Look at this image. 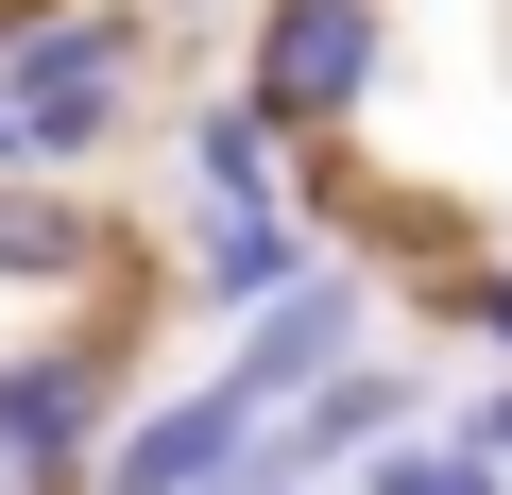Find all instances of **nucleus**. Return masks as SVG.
I'll return each mask as SVG.
<instances>
[{
  "instance_id": "nucleus-1",
  "label": "nucleus",
  "mask_w": 512,
  "mask_h": 495,
  "mask_svg": "<svg viewBox=\"0 0 512 495\" xmlns=\"http://www.w3.org/2000/svg\"><path fill=\"white\" fill-rule=\"evenodd\" d=\"M137 35L154 0H86V18H18L0 35V120H18V171H69L137 120Z\"/></svg>"
},
{
  "instance_id": "nucleus-2",
  "label": "nucleus",
  "mask_w": 512,
  "mask_h": 495,
  "mask_svg": "<svg viewBox=\"0 0 512 495\" xmlns=\"http://www.w3.org/2000/svg\"><path fill=\"white\" fill-rule=\"evenodd\" d=\"M393 69V18L376 0H256V52H239V103L274 137H342Z\"/></svg>"
},
{
  "instance_id": "nucleus-13",
  "label": "nucleus",
  "mask_w": 512,
  "mask_h": 495,
  "mask_svg": "<svg viewBox=\"0 0 512 495\" xmlns=\"http://www.w3.org/2000/svg\"><path fill=\"white\" fill-rule=\"evenodd\" d=\"M154 18H205V0H154Z\"/></svg>"
},
{
  "instance_id": "nucleus-12",
  "label": "nucleus",
  "mask_w": 512,
  "mask_h": 495,
  "mask_svg": "<svg viewBox=\"0 0 512 495\" xmlns=\"http://www.w3.org/2000/svg\"><path fill=\"white\" fill-rule=\"evenodd\" d=\"M0 495H69V478H0Z\"/></svg>"
},
{
  "instance_id": "nucleus-11",
  "label": "nucleus",
  "mask_w": 512,
  "mask_h": 495,
  "mask_svg": "<svg viewBox=\"0 0 512 495\" xmlns=\"http://www.w3.org/2000/svg\"><path fill=\"white\" fill-rule=\"evenodd\" d=\"M461 444H478V461H495V478H512V376H495V393H478V410H461Z\"/></svg>"
},
{
  "instance_id": "nucleus-8",
  "label": "nucleus",
  "mask_w": 512,
  "mask_h": 495,
  "mask_svg": "<svg viewBox=\"0 0 512 495\" xmlns=\"http://www.w3.org/2000/svg\"><path fill=\"white\" fill-rule=\"evenodd\" d=\"M359 495H512V478H495L461 427H393V444L359 461Z\"/></svg>"
},
{
  "instance_id": "nucleus-3",
  "label": "nucleus",
  "mask_w": 512,
  "mask_h": 495,
  "mask_svg": "<svg viewBox=\"0 0 512 495\" xmlns=\"http://www.w3.org/2000/svg\"><path fill=\"white\" fill-rule=\"evenodd\" d=\"M239 444H256V393L188 376V393H154L86 444V495H239Z\"/></svg>"
},
{
  "instance_id": "nucleus-6",
  "label": "nucleus",
  "mask_w": 512,
  "mask_h": 495,
  "mask_svg": "<svg viewBox=\"0 0 512 495\" xmlns=\"http://www.w3.org/2000/svg\"><path fill=\"white\" fill-rule=\"evenodd\" d=\"M291 257H325V222H308V188H239V205H188V274L222 291V308H256Z\"/></svg>"
},
{
  "instance_id": "nucleus-7",
  "label": "nucleus",
  "mask_w": 512,
  "mask_h": 495,
  "mask_svg": "<svg viewBox=\"0 0 512 495\" xmlns=\"http://www.w3.org/2000/svg\"><path fill=\"white\" fill-rule=\"evenodd\" d=\"M103 257V222H69L52 188H18V171H0V274H18V291H69Z\"/></svg>"
},
{
  "instance_id": "nucleus-4",
  "label": "nucleus",
  "mask_w": 512,
  "mask_h": 495,
  "mask_svg": "<svg viewBox=\"0 0 512 495\" xmlns=\"http://www.w3.org/2000/svg\"><path fill=\"white\" fill-rule=\"evenodd\" d=\"M359 325H376V274H359V257H291L274 291L239 308V359H222V376H239L256 410H291L325 359H359Z\"/></svg>"
},
{
  "instance_id": "nucleus-9",
  "label": "nucleus",
  "mask_w": 512,
  "mask_h": 495,
  "mask_svg": "<svg viewBox=\"0 0 512 495\" xmlns=\"http://www.w3.org/2000/svg\"><path fill=\"white\" fill-rule=\"evenodd\" d=\"M274 154H291V137L256 120V103H205V120H188V171H205V205H239V188H291Z\"/></svg>"
},
{
  "instance_id": "nucleus-5",
  "label": "nucleus",
  "mask_w": 512,
  "mask_h": 495,
  "mask_svg": "<svg viewBox=\"0 0 512 495\" xmlns=\"http://www.w3.org/2000/svg\"><path fill=\"white\" fill-rule=\"evenodd\" d=\"M103 427H120L103 342H0V478H86Z\"/></svg>"
},
{
  "instance_id": "nucleus-10",
  "label": "nucleus",
  "mask_w": 512,
  "mask_h": 495,
  "mask_svg": "<svg viewBox=\"0 0 512 495\" xmlns=\"http://www.w3.org/2000/svg\"><path fill=\"white\" fill-rule=\"evenodd\" d=\"M461 325H478V342L512 359V257H478V274H461Z\"/></svg>"
}]
</instances>
